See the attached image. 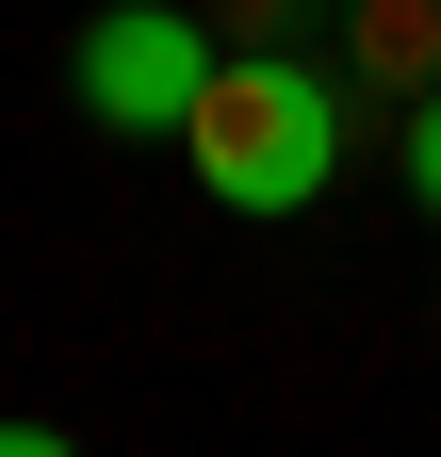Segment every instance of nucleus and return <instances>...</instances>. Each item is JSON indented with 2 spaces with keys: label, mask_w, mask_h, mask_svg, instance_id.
<instances>
[{
  "label": "nucleus",
  "mask_w": 441,
  "mask_h": 457,
  "mask_svg": "<svg viewBox=\"0 0 441 457\" xmlns=\"http://www.w3.org/2000/svg\"><path fill=\"white\" fill-rule=\"evenodd\" d=\"M344 131H360V82L311 66V49H212V82L180 114V163L212 212H311L344 180Z\"/></svg>",
  "instance_id": "obj_1"
},
{
  "label": "nucleus",
  "mask_w": 441,
  "mask_h": 457,
  "mask_svg": "<svg viewBox=\"0 0 441 457\" xmlns=\"http://www.w3.org/2000/svg\"><path fill=\"white\" fill-rule=\"evenodd\" d=\"M212 49H229V33H212L196 0H115V17H82V49H66V98L98 114V131H163V147H180Z\"/></svg>",
  "instance_id": "obj_2"
},
{
  "label": "nucleus",
  "mask_w": 441,
  "mask_h": 457,
  "mask_svg": "<svg viewBox=\"0 0 441 457\" xmlns=\"http://www.w3.org/2000/svg\"><path fill=\"white\" fill-rule=\"evenodd\" d=\"M327 66L360 82V114L441 98V0H344V17H327Z\"/></svg>",
  "instance_id": "obj_3"
},
{
  "label": "nucleus",
  "mask_w": 441,
  "mask_h": 457,
  "mask_svg": "<svg viewBox=\"0 0 441 457\" xmlns=\"http://www.w3.org/2000/svg\"><path fill=\"white\" fill-rule=\"evenodd\" d=\"M196 17L229 33V49H311L327 17H344V0H196Z\"/></svg>",
  "instance_id": "obj_4"
},
{
  "label": "nucleus",
  "mask_w": 441,
  "mask_h": 457,
  "mask_svg": "<svg viewBox=\"0 0 441 457\" xmlns=\"http://www.w3.org/2000/svg\"><path fill=\"white\" fill-rule=\"evenodd\" d=\"M393 163H409V196L441 212V98H409V147H393Z\"/></svg>",
  "instance_id": "obj_5"
},
{
  "label": "nucleus",
  "mask_w": 441,
  "mask_h": 457,
  "mask_svg": "<svg viewBox=\"0 0 441 457\" xmlns=\"http://www.w3.org/2000/svg\"><path fill=\"white\" fill-rule=\"evenodd\" d=\"M0 457H82V441L66 425H0Z\"/></svg>",
  "instance_id": "obj_6"
}]
</instances>
